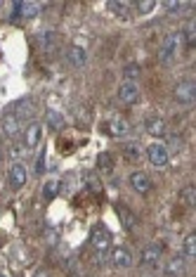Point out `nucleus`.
Wrapping results in <instances>:
<instances>
[{
	"instance_id": "nucleus-18",
	"label": "nucleus",
	"mask_w": 196,
	"mask_h": 277,
	"mask_svg": "<svg viewBox=\"0 0 196 277\" xmlns=\"http://www.w3.org/2000/svg\"><path fill=\"white\" fill-rule=\"evenodd\" d=\"M180 36H184V45H187V48H194L196 45V22H189Z\"/></svg>"
},
{
	"instance_id": "nucleus-26",
	"label": "nucleus",
	"mask_w": 196,
	"mask_h": 277,
	"mask_svg": "<svg viewBox=\"0 0 196 277\" xmlns=\"http://www.w3.org/2000/svg\"><path fill=\"white\" fill-rule=\"evenodd\" d=\"M109 7L116 14H128V10L133 7V3H125V0H123V3H116V0H114V3H109Z\"/></svg>"
},
{
	"instance_id": "nucleus-6",
	"label": "nucleus",
	"mask_w": 196,
	"mask_h": 277,
	"mask_svg": "<svg viewBox=\"0 0 196 277\" xmlns=\"http://www.w3.org/2000/svg\"><path fill=\"white\" fill-rule=\"evenodd\" d=\"M128 183H130V187L137 192V194H147L149 190H151V178H149L144 171H133L130 173V178H128Z\"/></svg>"
},
{
	"instance_id": "nucleus-14",
	"label": "nucleus",
	"mask_w": 196,
	"mask_h": 277,
	"mask_svg": "<svg viewBox=\"0 0 196 277\" xmlns=\"http://www.w3.org/2000/svg\"><path fill=\"white\" fill-rule=\"evenodd\" d=\"M67 57H69V62H71V67H83L88 62V50L80 48V45H71Z\"/></svg>"
},
{
	"instance_id": "nucleus-32",
	"label": "nucleus",
	"mask_w": 196,
	"mask_h": 277,
	"mask_svg": "<svg viewBox=\"0 0 196 277\" xmlns=\"http://www.w3.org/2000/svg\"><path fill=\"white\" fill-rule=\"evenodd\" d=\"M0 277H10V275H5V272H0Z\"/></svg>"
},
{
	"instance_id": "nucleus-24",
	"label": "nucleus",
	"mask_w": 196,
	"mask_h": 277,
	"mask_svg": "<svg viewBox=\"0 0 196 277\" xmlns=\"http://www.w3.org/2000/svg\"><path fill=\"white\" fill-rule=\"evenodd\" d=\"M38 10H40V5H38V3H21V14H24L26 19L36 17Z\"/></svg>"
},
{
	"instance_id": "nucleus-27",
	"label": "nucleus",
	"mask_w": 196,
	"mask_h": 277,
	"mask_svg": "<svg viewBox=\"0 0 196 277\" xmlns=\"http://www.w3.org/2000/svg\"><path fill=\"white\" fill-rule=\"evenodd\" d=\"M111 126H114V128H109L111 135H125L128 133V123L125 121H114Z\"/></svg>"
},
{
	"instance_id": "nucleus-4",
	"label": "nucleus",
	"mask_w": 196,
	"mask_h": 277,
	"mask_svg": "<svg viewBox=\"0 0 196 277\" xmlns=\"http://www.w3.org/2000/svg\"><path fill=\"white\" fill-rule=\"evenodd\" d=\"M140 86L137 83H130V81H123L121 86H118V100H121L123 105H137L140 102Z\"/></svg>"
},
{
	"instance_id": "nucleus-19",
	"label": "nucleus",
	"mask_w": 196,
	"mask_h": 277,
	"mask_svg": "<svg viewBox=\"0 0 196 277\" xmlns=\"http://www.w3.org/2000/svg\"><path fill=\"white\" fill-rule=\"evenodd\" d=\"M142 74V67L140 64H128V67L123 69V81H130V83H137Z\"/></svg>"
},
{
	"instance_id": "nucleus-7",
	"label": "nucleus",
	"mask_w": 196,
	"mask_h": 277,
	"mask_svg": "<svg viewBox=\"0 0 196 277\" xmlns=\"http://www.w3.org/2000/svg\"><path fill=\"white\" fill-rule=\"evenodd\" d=\"M109 261L114 268H130V265H133V253H130L125 246H116V249H111Z\"/></svg>"
},
{
	"instance_id": "nucleus-13",
	"label": "nucleus",
	"mask_w": 196,
	"mask_h": 277,
	"mask_svg": "<svg viewBox=\"0 0 196 277\" xmlns=\"http://www.w3.org/2000/svg\"><path fill=\"white\" fill-rule=\"evenodd\" d=\"M40 133H43L40 123H29V126H26V135H24L26 149H33L38 142H40Z\"/></svg>"
},
{
	"instance_id": "nucleus-31",
	"label": "nucleus",
	"mask_w": 196,
	"mask_h": 277,
	"mask_svg": "<svg viewBox=\"0 0 196 277\" xmlns=\"http://www.w3.org/2000/svg\"><path fill=\"white\" fill-rule=\"evenodd\" d=\"M36 277H48V272H45V270H38V272H36Z\"/></svg>"
},
{
	"instance_id": "nucleus-5",
	"label": "nucleus",
	"mask_w": 196,
	"mask_h": 277,
	"mask_svg": "<svg viewBox=\"0 0 196 277\" xmlns=\"http://www.w3.org/2000/svg\"><path fill=\"white\" fill-rule=\"evenodd\" d=\"M90 244L92 249H97V251H104V249H109L111 244V232L104 228V225H95L90 232Z\"/></svg>"
},
{
	"instance_id": "nucleus-22",
	"label": "nucleus",
	"mask_w": 196,
	"mask_h": 277,
	"mask_svg": "<svg viewBox=\"0 0 196 277\" xmlns=\"http://www.w3.org/2000/svg\"><path fill=\"white\" fill-rule=\"evenodd\" d=\"M57 192H59V183H57V180H48V183L43 185V197L48 199V202L57 197Z\"/></svg>"
},
{
	"instance_id": "nucleus-12",
	"label": "nucleus",
	"mask_w": 196,
	"mask_h": 277,
	"mask_svg": "<svg viewBox=\"0 0 196 277\" xmlns=\"http://www.w3.org/2000/svg\"><path fill=\"white\" fill-rule=\"evenodd\" d=\"M159 261H161V246L147 244L140 251V263H144V265H159Z\"/></svg>"
},
{
	"instance_id": "nucleus-23",
	"label": "nucleus",
	"mask_w": 196,
	"mask_h": 277,
	"mask_svg": "<svg viewBox=\"0 0 196 277\" xmlns=\"http://www.w3.org/2000/svg\"><path fill=\"white\" fill-rule=\"evenodd\" d=\"M133 7H135L140 14H149L154 7H156V3H154V0H140V3H133Z\"/></svg>"
},
{
	"instance_id": "nucleus-17",
	"label": "nucleus",
	"mask_w": 196,
	"mask_h": 277,
	"mask_svg": "<svg viewBox=\"0 0 196 277\" xmlns=\"http://www.w3.org/2000/svg\"><path fill=\"white\" fill-rule=\"evenodd\" d=\"M45 118H48V126L52 130H59V128H64V116H61L59 111H55V109H48L45 111Z\"/></svg>"
},
{
	"instance_id": "nucleus-20",
	"label": "nucleus",
	"mask_w": 196,
	"mask_h": 277,
	"mask_svg": "<svg viewBox=\"0 0 196 277\" xmlns=\"http://www.w3.org/2000/svg\"><path fill=\"white\" fill-rule=\"evenodd\" d=\"M180 199H182L187 206H194V204H196V187H194V185L182 187V190H180Z\"/></svg>"
},
{
	"instance_id": "nucleus-30",
	"label": "nucleus",
	"mask_w": 196,
	"mask_h": 277,
	"mask_svg": "<svg viewBox=\"0 0 196 277\" xmlns=\"http://www.w3.org/2000/svg\"><path fill=\"white\" fill-rule=\"evenodd\" d=\"M45 171V149L40 154H38V161H36V173L40 175V173Z\"/></svg>"
},
{
	"instance_id": "nucleus-3",
	"label": "nucleus",
	"mask_w": 196,
	"mask_h": 277,
	"mask_svg": "<svg viewBox=\"0 0 196 277\" xmlns=\"http://www.w3.org/2000/svg\"><path fill=\"white\" fill-rule=\"evenodd\" d=\"M180 43H182V36H180V31H172V33H168L166 41H163V48H161V52H159V60H161V62H170L172 57L178 55Z\"/></svg>"
},
{
	"instance_id": "nucleus-16",
	"label": "nucleus",
	"mask_w": 196,
	"mask_h": 277,
	"mask_svg": "<svg viewBox=\"0 0 196 277\" xmlns=\"http://www.w3.org/2000/svg\"><path fill=\"white\" fill-rule=\"evenodd\" d=\"M182 253H184V259H196V232H189L184 237Z\"/></svg>"
},
{
	"instance_id": "nucleus-2",
	"label": "nucleus",
	"mask_w": 196,
	"mask_h": 277,
	"mask_svg": "<svg viewBox=\"0 0 196 277\" xmlns=\"http://www.w3.org/2000/svg\"><path fill=\"white\" fill-rule=\"evenodd\" d=\"M147 159L154 168L163 171V168H168V164H170V152H168V147L163 145V142L156 140L154 145L147 147Z\"/></svg>"
},
{
	"instance_id": "nucleus-11",
	"label": "nucleus",
	"mask_w": 196,
	"mask_h": 277,
	"mask_svg": "<svg viewBox=\"0 0 196 277\" xmlns=\"http://www.w3.org/2000/svg\"><path fill=\"white\" fill-rule=\"evenodd\" d=\"M166 275L168 277H184L187 275V259L184 256H175L166 263Z\"/></svg>"
},
{
	"instance_id": "nucleus-10",
	"label": "nucleus",
	"mask_w": 196,
	"mask_h": 277,
	"mask_svg": "<svg viewBox=\"0 0 196 277\" xmlns=\"http://www.w3.org/2000/svg\"><path fill=\"white\" fill-rule=\"evenodd\" d=\"M116 213H118V218H121V225L128 232H135L137 230V225H140V221H137V215L133 213L130 209H125V206H121V204H116Z\"/></svg>"
},
{
	"instance_id": "nucleus-25",
	"label": "nucleus",
	"mask_w": 196,
	"mask_h": 277,
	"mask_svg": "<svg viewBox=\"0 0 196 277\" xmlns=\"http://www.w3.org/2000/svg\"><path fill=\"white\" fill-rule=\"evenodd\" d=\"M52 43H55V36H52V31H45V33H40V36H38V45H40V48L50 50V48H52Z\"/></svg>"
},
{
	"instance_id": "nucleus-28",
	"label": "nucleus",
	"mask_w": 196,
	"mask_h": 277,
	"mask_svg": "<svg viewBox=\"0 0 196 277\" xmlns=\"http://www.w3.org/2000/svg\"><path fill=\"white\" fill-rule=\"evenodd\" d=\"M166 10H168V14H180L184 10V3H175V0H170V3H166Z\"/></svg>"
},
{
	"instance_id": "nucleus-1",
	"label": "nucleus",
	"mask_w": 196,
	"mask_h": 277,
	"mask_svg": "<svg viewBox=\"0 0 196 277\" xmlns=\"http://www.w3.org/2000/svg\"><path fill=\"white\" fill-rule=\"evenodd\" d=\"M172 97H175V102L182 105V107L194 105V100H196V83L191 78H184V81H180V83H175V88H172Z\"/></svg>"
},
{
	"instance_id": "nucleus-9",
	"label": "nucleus",
	"mask_w": 196,
	"mask_h": 277,
	"mask_svg": "<svg viewBox=\"0 0 196 277\" xmlns=\"http://www.w3.org/2000/svg\"><path fill=\"white\" fill-rule=\"evenodd\" d=\"M144 130H147L151 137H166V133H168V126H166V121L161 116H149L147 121H144Z\"/></svg>"
},
{
	"instance_id": "nucleus-8",
	"label": "nucleus",
	"mask_w": 196,
	"mask_h": 277,
	"mask_svg": "<svg viewBox=\"0 0 196 277\" xmlns=\"http://www.w3.org/2000/svg\"><path fill=\"white\" fill-rule=\"evenodd\" d=\"M26 178H29V173H26V166L24 164H12L10 166V173H7V180H10V185H12L14 190H19V187H24L26 185Z\"/></svg>"
},
{
	"instance_id": "nucleus-21",
	"label": "nucleus",
	"mask_w": 196,
	"mask_h": 277,
	"mask_svg": "<svg viewBox=\"0 0 196 277\" xmlns=\"http://www.w3.org/2000/svg\"><path fill=\"white\" fill-rule=\"evenodd\" d=\"M97 166H99V171H114V156H111L109 152H102L97 156Z\"/></svg>"
},
{
	"instance_id": "nucleus-15",
	"label": "nucleus",
	"mask_w": 196,
	"mask_h": 277,
	"mask_svg": "<svg viewBox=\"0 0 196 277\" xmlns=\"http://www.w3.org/2000/svg\"><path fill=\"white\" fill-rule=\"evenodd\" d=\"M19 116L17 114H10V116H5L3 118V133H5L7 137H14L19 133V130H21V126H19Z\"/></svg>"
},
{
	"instance_id": "nucleus-29",
	"label": "nucleus",
	"mask_w": 196,
	"mask_h": 277,
	"mask_svg": "<svg viewBox=\"0 0 196 277\" xmlns=\"http://www.w3.org/2000/svg\"><path fill=\"white\" fill-rule=\"evenodd\" d=\"M168 145H170L175 152H180V149H182V137H180V135H170V137H168Z\"/></svg>"
}]
</instances>
